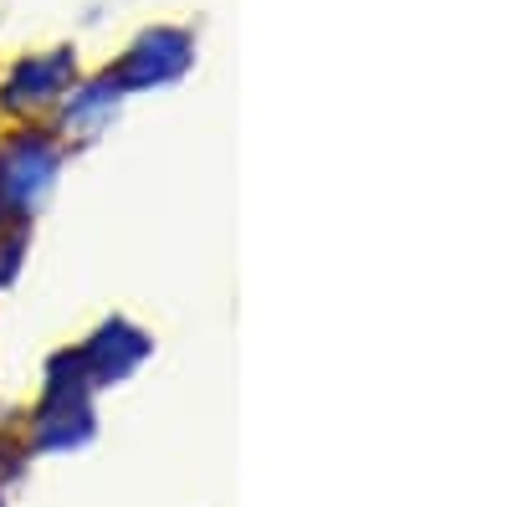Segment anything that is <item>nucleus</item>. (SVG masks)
Listing matches in <instances>:
<instances>
[{
	"instance_id": "obj_1",
	"label": "nucleus",
	"mask_w": 512,
	"mask_h": 507,
	"mask_svg": "<svg viewBox=\"0 0 512 507\" xmlns=\"http://www.w3.org/2000/svg\"><path fill=\"white\" fill-rule=\"evenodd\" d=\"M98 441V390L77 349H57L41 364V390L21 426L26 456H77Z\"/></svg>"
},
{
	"instance_id": "obj_2",
	"label": "nucleus",
	"mask_w": 512,
	"mask_h": 507,
	"mask_svg": "<svg viewBox=\"0 0 512 507\" xmlns=\"http://www.w3.org/2000/svg\"><path fill=\"white\" fill-rule=\"evenodd\" d=\"M67 159L72 154L47 123H0V205H6V221L31 226L52 205Z\"/></svg>"
},
{
	"instance_id": "obj_3",
	"label": "nucleus",
	"mask_w": 512,
	"mask_h": 507,
	"mask_svg": "<svg viewBox=\"0 0 512 507\" xmlns=\"http://www.w3.org/2000/svg\"><path fill=\"white\" fill-rule=\"evenodd\" d=\"M77 77H82V52L67 41L11 57L0 67V123H47Z\"/></svg>"
},
{
	"instance_id": "obj_4",
	"label": "nucleus",
	"mask_w": 512,
	"mask_h": 507,
	"mask_svg": "<svg viewBox=\"0 0 512 507\" xmlns=\"http://www.w3.org/2000/svg\"><path fill=\"white\" fill-rule=\"evenodd\" d=\"M195 67V36L185 26H144L128 47L108 62V77L128 98L139 93H159L175 88V82Z\"/></svg>"
},
{
	"instance_id": "obj_5",
	"label": "nucleus",
	"mask_w": 512,
	"mask_h": 507,
	"mask_svg": "<svg viewBox=\"0 0 512 507\" xmlns=\"http://www.w3.org/2000/svg\"><path fill=\"white\" fill-rule=\"evenodd\" d=\"M123 103H128V93L108 77V67L82 72V77L72 82V93L57 103V113L47 118V129L62 139V149H67V154L93 149V144H103V139L113 134V123H118Z\"/></svg>"
},
{
	"instance_id": "obj_6",
	"label": "nucleus",
	"mask_w": 512,
	"mask_h": 507,
	"mask_svg": "<svg viewBox=\"0 0 512 507\" xmlns=\"http://www.w3.org/2000/svg\"><path fill=\"white\" fill-rule=\"evenodd\" d=\"M77 349V359H82V369H88V379H93V390H118V385H128L149 359H154V338L134 323V318H103L82 344H72Z\"/></svg>"
},
{
	"instance_id": "obj_7",
	"label": "nucleus",
	"mask_w": 512,
	"mask_h": 507,
	"mask_svg": "<svg viewBox=\"0 0 512 507\" xmlns=\"http://www.w3.org/2000/svg\"><path fill=\"white\" fill-rule=\"evenodd\" d=\"M26 257H31V226H21V221H6V226H0V292L21 282V272H26Z\"/></svg>"
},
{
	"instance_id": "obj_8",
	"label": "nucleus",
	"mask_w": 512,
	"mask_h": 507,
	"mask_svg": "<svg viewBox=\"0 0 512 507\" xmlns=\"http://www.w3.org/2000/svg\"><path fill=\"white\" fill-rule=\"evenodd\" d=\"M0 226H6V205H0Z\"/></svg>"
},
{
	"instance_id": "obj_9",
	"label": "nucleus",
	"mask_w": 512,
	"mask_h": 507,
	"mask_svg": "<svg viewBox=\"0 0 512 507\" xmlns=\"http://www.w3.org/2000/svg\"><path fill=\"white\" fill-rule=\"evenodd\" d=\"M0 507H6V497H0Z\"/></svg>"
}]
</instances>
